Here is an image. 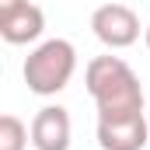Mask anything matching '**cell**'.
I'll return each mask as SVG.
<instances>
[{"label": "cell", "instance_id": "6da1fadb", "mask_svg": "<svg viewBox=\"0 0 150 150\" xmlns=\"http://www.w3.org/2000/svg\"><path fill=\"white\" fill-rule=\"evenodd\" d=\"M84 87L98 105V119L143 112V84L122 56H94L84 70Z\"/></svg>", "mask_w": 150, "mask_h": 150}, {"label": "cell", "instance_id": "7a4b0ae2", "mask_svg": "<svg viewBox=\"0 0 150 150\" xmlns=\"http://www.w3.org/2000/svg\"><path fill=\"white\" fill-rule=\"evenodd\" d=\"M74 70H77V49H74L70 38H45V42H38L28 52L25 67H21L28 91L38 94V98L59 94L74 80Z\"/></svg>", "mask_w": 150, "mask_h": 150}, {"label": "cell", "instance_id": "3957f363", "mask_svg": "<svg viewBox=\"0 0 150 150\" xmlns=\"http://www.w3.org/2000/svg\"><path fill=\"white\" fill-rule=\"evenodd\" d=\"M91 32L108 49H129L140 38V14L126 4H101L91 14Z\"/></svg>", "mask_w": 150, "mask_h": 150}, {"label": "cell", "instance_id": "277c9868", "mask_svg": "<svg viewBox=\"0 0 150 150\" xmlns=\"http://www.w3.org/2000/svg\"><path fill=\"white\" fill-rule=\"evenodd\" d=\"M150 140L147 115H122V119H98V147L101 150H143Z\"/></svg>", "mask_w": 150, "mask_h": 150}, {"label": "cell", "instance_id": "5b68a950", "mask_svg": "<svg viewBox=\"0 0 150 150\" xmlns=\"http://www.w3.org/2000/svg\"><path fill=\"white\" fill-rule=\"evenodd\" d=\"M74 122L63 105H45L32 119V147L35 150H70Z\"/></svg>", "mask_w": 150, "mask_h": 150}, {"label": "cell", "instance_id": "8992f818", "mask_svg": "<svg viewBox=\"0 0 150 150\" xmlns=\"http://www.w3.org/2000/svg\"><path fill=\"white\" fill-rule=\"evenodd\" d=\"M42 32H45V14H42V7L32 4V0L0 18V35H4V42H11V45H28Z\"/></svg>", "mask_w": 150, "mask_h": 150}, {"label": "cell", "instance_id": "52a82bcc", "mask_svg": "<svg viewBox=\"0 0 150 150\" xmlns=\"http://www.w3.org/2000/svg\"><path fill=\"white\" fill-rule=\"evenodd\" d=\"M32 143V126H25L14 112L0 115V150H25Z\"/></svg>", "mask_w": 150, "mask_h": 150}, {"label": "cell", "instance_id": "ba28073f", "mask_svg": "<svg viewBox=\"0 0 150 150\" xmlns=\"http://www.w3.org/2000/svg\"><path fill=\"white\" fill-rule=\"evenodd\" d=\"M21 4H28V0H0V18H4V14H11V11H18Z\"/></svg>", "mask_w": 150, "mask_h": 150}, {"label": "cell", "instance_id": "9c48e42d", "mask_svg": "<svg viewBox=\"0 0 150 150\" xmlns=\"http://www.w3.org/2000/svg\"><path fill=\"white\" fill-rule=\"evenodd\" d=\"M143 38H147V49H150V25L143 28Z\"/></svg>", "mask_w": 150, "mask_h": 150}]
</instances>
